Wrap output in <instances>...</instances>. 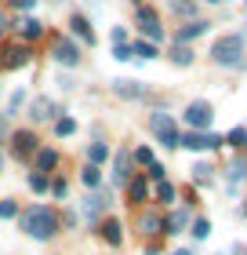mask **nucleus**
Segmentation results:
<instances>
[{"mask_svg": "<svg viewBox=\"0 0 247 255\" xmlns=\"http://www.w3.org/2000/svg\"><path fill=\"white\" fill-rule=\"evenodd\" d=\"M157 197H160L164 204H171V201H174V186H171L167 179H160V182H157Z\"/></svg>", "mask_w": 247, "mask_h": 255, "instance_id": "b1692460", "label": "nucleus"}, {"mask_svg": "<svg viewBox=\"0 0 247 255\" xmlns=\"http://www.w3.org/2000/svg\"><path fill=\"white\" fill-rule=\"evenodd\" d=\"M55 160H58V157H55V149H37V168H40V171L55 168Z\"/></svg>", "mask_w": 247, "mask_h": 255, "instance_id": "412c9836", "label": "nucleus"}, {"mask_svg": "<svg viewBox=\"0 0 247 255\" xmlns=\"http://www.w3.org/2000/svg\"><path fill=\"white\" fill-rule=\"evenodd\" d=\"M247 175V164H244V160H233V164H229V182H233V186H237V182Z\"/></svg>", "mask_w": 247, "mask_h": 255, "instance_id": "a878e982", "label": "nucleus"}, {"mask_svg": "<svg viewBox=\"0 0 247 255\" xmlns=\"http://www.w3.org/2000/svg\"><path fill=\"white\" fill-rule=\"evenodd\" d=\"M138 26H142V33L149 37V44H157L164 37V29H160V22H157V11H149V7H138Z\"/></svg>", "mask_w": 247, "mask_h": 255, "instance_id": "423d86ee", "label": "nucleus"}, {"mask_svg": "<svg viewBox=\"0 0 247 255\" xmlns=\"http://www.w3.org/2000/svg\"><path fill=\"white\" fill-rule=\"evenodd\" d=\"M135 160H138V164H153V153H149L146 146H138V149H135Z\"/></svg>", "mask_w": 247, "mask_h": 255, "instance_id": "c9c22d12", "label": "nucleus"}, {"mask_svg": "<svg viewBox=\"0 0 247 255\" xmlns=\"http://www.w3.org/2000/svg\"><path fill=\"white\" fill-rule=\"evenodd\" d=\"M211 117H215L211 102H189V110H185V124H189L193 131H204V128H211Z\"/></svg>", "mask_w": 247, "mask_h": 255, "instance_id": "20e7f679", "label": "nucleus"}, {"mask_svg": "<svg viewBox=\"0 0 247 255\" xmlns=\"http://www.w3.org/2000/svg\"><path fill=\"white\" fill-rule=\"evenodd\" d=\"M0 168H4V160H0Z\"/></svg>", "mask_w": 247, "mask_h": 255, "instance_id": "c03bdc74", "label": "nucleus"}, {"mask_svg": "<svg viewBox=\"0 0 247 255\" xmlns=\"http://www.w3.org/2000/svg\"><path fill=\"white\" fill-rule=\"evenodd\" d=\"M200 33H207V22H200V18H193L189 26H182V29H178V44H189V40H196Z\"/></svg>", "mask_w": 247, "mask_h": 255, "instance_id": "ddd939ff", "label": "nucleus"}, {"mask_svg": "<svg viewBox=\"0 0 247 255\" xmlns=\"http://www.w3.org/2000/svg\"><path fill=\"white\" fill-rule=\"evenodd\" d=\"M29 117H37V121H48V117H55V102H51V99H33Z\"/></svg>", "mask_w": 247, "mask_h": 255, "instance_id": "4468645a", "label": "nucleus"}, {"mask_svg": "<svg viewBox=\"0 0 247 255\" xmlns=\"http://www.w3.org/2000/svg\"><path fill=\"white\" fill-rule=\"evenodd\" d=\"M244 149H247V138H244Z\"/></svg>", "mask_w": 247, "mask_h": 255, "instance_id": "79ce46f5", "label": "nucleus"}, {"mask_svg": "<svg viewBox=\"0 0 247 255\" xmlns=\"http://www.w3.org/2000/svg\"><path fill=\"white\" fill-rule=\"evenodd\" d=\"M87 157H91V164H95V168H98V164H102V160H105V157H109V149H105L102 142H95V146H91V149H87Z\"/></svg>", "mask_w": 247, "mask_h": 255, "instance_id": "393cba45", "label": "nucleus"}, {"mask_svg": "<svg viewBox=\"0 0 247 255\" xmlns=\"http://www.w3.org/2000/svg\"><path fill=\"white\" fill-rule=\"evenodd\" d=\"M171 59H174V66H189L193 62V51L185 48V44H174V51H171Z\"/></svg>", "mask_w": 247, "mask_h": 255, "instance_id": "aec40b11", "label": "nucleus"}, {"mask_svg": "<svg viewBox=\"0 0 247 255\" xmlns=\"http://www.w3.org/2000/svg\"><path fill=\"white\" fill-rule=\"evenodd\" d=\"M84 182H87V186H91V190H95V186H98V182H102V171H98L95 164H87V168H84Z\"/></svg>", "mask_w": 247, "mask_h": 255, "instance_id": "cd10ccee", "label": "nucleus"}, {"mask_svg": "<svg viewBox=\"0 0 247 255\" xmlns=\"http://www.w3.org/2000/svg\"><path fill=\"white\" fill-rule=\"evenodd\" d=\"M244 138H247V131H244V128H233L226 142H229V146H244Z\"/></svg>", "mask_w": 247, "mask_h": 255, "instance_id": "2f4dec72", "label": "nucleus"}, {"mask_svg": "<svg viewBox=\"0 0 247 255\" xmlns=\"http://www.w3.org/2000/svg\"><path fill=\"white\" fill-rule=\"evenodd\" d=\"M131 55H138V59H157V44H149V40H135Z\"/></svg>", "mask_w": 247, "mask_h": 255, "instance_id": "a211bd4d", "label": "nucleus"}, {"mask_svg": "<svg viewBox=\"0 0 247 255\" xmlns=\"http://www.w3.org/2000/svg\"><path fill=\"white\" fill-rule=\"evenodd\" d=\"M131 179V153H116V164H113V182H127Z\"/></svg>", "mask_w": 247, "mask_h": 255, "instance_id": "1a4fd4ad", "label": "nucleus"}, {"mask_svg": "<svg viewBox=\"0 0 247 255\" xmlns=\"http://www.w3.org/2000/svg\"><path fill=\"white\" fill-rule=\"evenodd\" d=\"M15 157H29V153H37V135H29V131H18L15 138Z\"/></svg>", "mask_w": 247, "mask_h": 255, "instance_id": "6e6552de", "label": "nucleus"}, {"mask_svg": "<svg viewBox=\"0 0 247 255\" xmlns=\"http://www.w3.org/2000/svg\"><path fill=\"white\" fill-rule=\"evenodd\" d=\"M4 131H7V121H4V113H0V138H4Z\"/></svg>", "mask_w": 247, "mask_h": 255, "instance_id": "58836bf2", "label": "nucleus"}, {"mask_svg": "<svg viewBox=\"0 0 247 255\" xmlns=\"http://www.w3.org/2000/svg\"><path fill=\"white\" fill-rule=\"evenodd\" d=\"M29 62V48H18V44H11V48L4 51V66L15 69V66H26Z\"/></svg>", "mask_w": 247, "mask_h": 255, "instance_id": "9b49d317", "label": "nucleus"}, {"mask_svg": "<svg viewBox=\"0 0 247 255\" xmlns=\"http://www.w3.org/2000/svg\"><path fill=\"white\" fill-rule=\"evenodd\" d=\"M113 59H120V62H127V59H135V55H131V48H127V44H116Z\"/></svg>", "mask_w": 247, "mask_h": 255, "instance_id": "f704fd0d", "label": "nucleus"}, {"mask_svg": "<svg viewBox=\"0 0 247 255\" xmlns=\"http://www.w3.org/2000/svg\"><path fill=\"white\" fill-rule=\"evenodd\" d=\"M102 234H105V241H109V245H120V223H116V219H109V223L102 226Z\"/></svg>", "mask_w": 247, "mask_h": 255, "instance_id": "4be33fe9", "label": "nucleus"}, {"mask_svg": "<svg viewBox=\"0 0 247 255\" xmlns=\"http://www.w3.org/2000/svg\"><path fill=\"white\" fill-rule=\"evenodd\" d=\"M29 186H33V193H44V190H48V179H44V171H33V175H29Z\"/></svg>", "mask_w": 247, "mask_h": 255, "instance_id": "c85d7f7f", "label": "nucleus"}, {"mask_svg": "<svg viewBox=\"0 0 247 255\" xmlns=\"http://www.w3.org/2000/svg\"><path fill=\"white\" fill-rule=\"evenodd\" d=\"M185 223H189V215L174 212V215H167V223H164V234H178V230H185Z\"/></svg>", "mask_w": 247, "mask_h": 255, "instance_id": "dca6fc26", "label": "nucleus"}, {"mask_svg": "<svg viewBox=\"0 0 247 255\" xmlns=\"http://www.w3.org/2000/svg\"><path fill=\"white\" fill-rule=\"evenodd\" d=\"M113 91H116V95H124V99H142L146 95V88L138 84V80H116Z\"/></svg>", "mask_w": 247, "mask_h": 255, "instance_id": "f8f14e48", "label": "nucleus"}, {"mask_svg": "<svg viewBox=\"0 0 247 255\" xmlns=\"http://www.w3.org/2000/svg\"><path fill=\"white\" fill-rule=\"evenodd\" d=\"M0 33H4V15H0Z\"/></svg>", "mask_w": 247, "mask_h": 255, "instance_id": "a19ab883", "label": "nucleus"}, {"mask_svg": "<svg viewBox=\"0 0 247 255\" xmlns=\"http://www.w3.org/2000/svg\"><path fill=\"white\" fill-rule=\"evenodd\" d=\"M55 4H62V0H55Z\"/></svg>", "mask_w": 247, "mask_h": 255, "instance_id": "a18cd8bd", "label": "nucleus"}, {"mask_svg": "<svg viewBox=\"0 0 247 255\" xmlns=\"http://www.w3.org/2000/svg\"><path fill=\"white\" fill-rule=\"evenodd\" d=\"M73 131H77V121H73V117H62V121L55 124V135H62V138L73 135Z\"/></svg>", "mask_w": 247, "mask_h": 255, "instance_id": "bb28decb", "label": "nucleus"}, {"mask_svg": "<svg viewBox=\"0 0 247 255\" xmlns=\"http://www.w3.org/2000/svg\"><path fill=\"white\" fill-rule=\"evenodd\" d=\"M149 175H153V179H157V182H160V179H164V168H160V164H157V160H153V164H149Z\"/></svg>", "mask_w": 247, "mask_h": 255, "instance_id": "e433bc0d", "label": "nucleus"}, {"mask_svg": "<svg viewBox=\"0 0 247 255\" xmlns=\"http://www.w3.org/2000/svg\"><path fill=\"white\" fill-rule=\"evenodd\" d=\"M149 128H153V135H157L164 146H178V131H174V121L167 117V113H153Z\"/></svg>", "mask_w": 247, "mask_h": 255, "instance_id": "7ed1b4c3", "label": "nucleus"}, {"mask_svg": "<svg viewBox=\"0 0 247 255\" xmlns=\"http://www.w3.org/2000/svg\"><path fill=\"white\" fill-rule=\"evenodd\" d=\"M55 59L62 62V66H77V62H80L77 44H73V40H55Z\"/></svg>", "mask_w": 247, "mask_h": 255, "instance_id": "0eeeda50", "label": "nucleus"}, {"mask_svg": "<svg viewBox=\"0 0 247 255\" xmlns=\"http://www.w3.org/2000/svg\"><path fill=\"white\" fill-rule=\"evenodd\" d=\"M105 204H109V197H102V193H91L87 201H84V215H87V219H98V212H102Z\"/></svg>", "mask_w": 247, "mask_h": 255, "instance_id": "2eb2a0df", "label": "nucleus"}, {"mask_svg": "<svg viewBox=\"0 0 247 255\" xmlns=\"http://www.w3.org/2000/svg\"><path fill=\"white\" fill-rule=\"evenodd\" d=\"M171 7L178 11V15H193V0H174Z\"/></svg>", "mask_w": 247, "mask_h": 255, "instance_id": "72a5a7b5", "label": "nucleus"}, {"mask_svg": "<svg viewBox=\"0 0 247 255\" xmlns=\"http://www.w3.org/2000/svg\"><path fill=\"white\" fill-rule=\"evenodd\" d=\"M244 55V40L237 37V33H229V37H218L215 48H211V59H215L218 66H237Z\"/></svg>", "mask_w": 247, "mask_h": 255, "instance_id": "f03ea898", "label": "nucleus"}, {"mask_svg": "<svg viewBox=\"0 0 247 255\" xmlns=\"http://www.w3.org/2000/svg\"><path fill=\"white\" fill-rule=\"evenodd\" d=\"M11 4H15V7H22V11H29L33 4H37V0H11Z\"/></svg>", "mask_w": 247, "mask_h": 255, "instance_id": "4c0bfd02", "label": "nucleus"}, {"mask_svg": "<svg viewBox=\"0 0 247 255\" xmlns=\"http://www.w3.org/2000/svg\"><path fill=\"white\" fill-rule=\"evenodd\" d=\"M142 230H146V234H160V230H164V219L153 215V212H146V215H142Z\"/></svg>", "mask_w": 247, "mask_h": 255, "instance_id": "6ab92c4d", "label": "nucleus"}, {"mask_svg": "<svg viewBox=\"0 0 247 255\" xmlns=\"http://www.w3.org/2000/svg\"><path fill=\"white\" fill-rule=\"evenodd\" d=\"M178 146H185V149H218L222 138L211 135V131H189V135L178 138Z\"/></svg>", "mask_w": 247, "mask_h": 255, "instance_id": "39448f33", "label": "nucleus"}, {"mask_svg": "<svg viewBox=\"0 0 247 255\" xmlns=\"http://www.w3.org/2000/svg\"><path fill=\"white\" fill-rule=\"evenodd\" d=\"M207 234H211V223H207V219H196V223H193V237H196V241H204Z\"/></svg>", "mask_w": 247, "mask_h": 255, "instance_id": "c756f323", "label": "nucleus"}, {"mask_svg": "<svg viewBox=\"0 0 247 255\" xmlns=\"http://www.w3.org/2000/svg\"><path fill=\"white\" fill-rule=\"evenodd\" d=\"M193 179H196V182H207V179H211V164H196V168H193Z\"/></svg>", "mask_w": 247, "mask_h": 255, "instance_id": "473e14b6", "label": "nucleus"}, {"mask_svg": "<svg viewBox=\"0 0 247 255\" xmlns=\"http://www.w3.org/2000/svg\"><path fill=\"white\" fill-rule=\"evenodd\" d=\"M69 29H73V37H80L84 44H95V33H91V26H87L84 15H73V18H69Z\"/></svg>", "mask_w": 247, "mask_h": 255, "instance_id": "9d476101", "label": "nucleus"}, {"mask_svg": "<svg viewBox=\"0 0 247 255\" xmlns=\"http://www.w3.org/2000/svg\"><path fill=\"white\" fill-rule=\"evenodd\" d=\"M22 230H26L29 237H37V241H48V237H55V230H58V219L48 212V208H29L26 215H22Z\"/></svg>", "mask_w": 247, "mask_h": 255, "instance_id": "f257e3e1", "label": "nucleus"}, {"mask_svg": "<svg viewBox=\"0 0 247 255\" xmlns=\"http://www.w3.org/2000/svg\"><path fill=\"white\" fill-rule=\"evenodd\" d=\"M11 215H18V204L15 201H0V219H11Z\"/></svg>", "mask_w": 247, "mask_h": 255, "instance_id": "7c9ffc66", "label": "nucleus"}, {"mask_svg": "<svg viewBox=\"0 0 247 255\" xmlns=\"http://www.w3.org/2000/svg\"><path fill=\"white\" fill-rule=\"evenodd\" d=\"M207 4H215V0H207Z\"/></svg>", "mask_w": 247, "mask_h": 255, "instance_id": "37998d69", "label": "nucleus"}, {"mask_svg": "<svg viewBox=\"0 0 247 255\" xmlns=\"http://www.w3.org/2000/svg\"><path fill=\"white\" fill-rule=\"evenodd\" d=\"M18 26H22V33H26V37H29V40H37V37H40V33H44V26H40V22H37V18H26V22H18Z\"/></svg>", "mask_w": 247, "mask_h": 255, "instance_id": "5701e85b", "label": "nucleus"}, {"mask_svg": "<svg viewBox=\"0 0 247 255\" xmlns=\"http://www.w3.org/2000/svg\"><path fill=\"white\" fill-rule=\"evenodd\" d=\"M171 255H189V252H185V248H178V252H171Z\"/></svg>", "mask_w": 247, "mask_h": 255, "instance_id": "ea45409f", "label": "nucleus"}, {"mask_svg": "<svg viewBox=\"0 0 247 255\" xmlns=\"http://www.w3.org/2000/svg\"><path fill=\"white\" fill-rule=\"evenodd\" d=\"M146 193H149L146 179H131V182H127V197H131V204L135 201H146Z\"/></svg>", "mask_w": 247, "mask_h": 255, "instance_id": "f3484780", "label": "nucleus"}]
</instances>
